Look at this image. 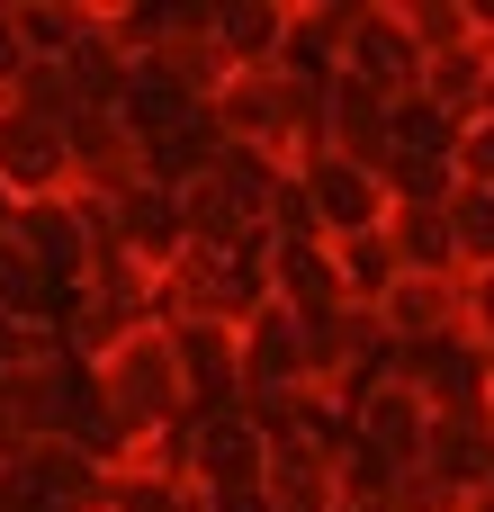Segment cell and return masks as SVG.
Returning <instances> with one entry per match:
<instances>
[{
	"label": "cell",
	"mask_w": 494,
	"mask_h": 512,
	"mask_svg": "<svg viewBox=\"0 0 494 512\" xmlns=\"http://www.w3.org/2000/svg\"><path fill=\"white\" fill-rule=\"evenodd\" d=\"M333 270H342V297H351V306H369V315H378V306H387V288L405 279V261H396L387 225H378V234H342V243H333Z\"/></svg>",
	"instance_id": "e0dca14e"
},
{
	"label": "cell",
	"mask_w": 494,
	"mask_h": 512,
	"mask_svg": "<svg viewBox=\"0 0 494 512\" xmlns=\"http://www.w3.org/2000/svg\"><path fill=\"white\" fill-rule=\"evenodd\" d=\"M468 342L494 351V279H468Z\"/></svg>",
	"instance_id": "603a6c76"
},
{
	"label": "cell",
	"mask_w": 494,
	"mask_h": 512,
	"mask_svg": "<svg viewBox=\"0 0 494 512\" xmlns=\"http://www.w3.org/2000/svg\"><path fill=\"white\" fill-rule=\"evenodd\" d=\"M423 45H414V27H405V9L396 0H360V18H351V36H342V81H360L369 99H387V108H414L423 99Z\"/></svg>",
	"instance_id": "7a4b0ae2"
},
{
	"label": "cell",
	"mask_w": 494,
	"mask_h": 512,
	"mask_svg": "<svg viewBox=\"0 0 494 512\" xmlns=\"http://www.w3.org/2000/svg\"><path fill=\"white\" fill-rule=\"evenodd\" d=\"M378 324H387V342H396V351L459 342V333H468V279H414V270H405V279L387 288Z\"/></svg>",
	"instance_id": "8fae6325"
},
{
	"label": "cell",
	"mask_w": 494,
	"mask_h": 512,
	"mask_svg": "<svg viewBox=\"0 0 494 512\" xmlns=\"http://www.w3.org/2000/svg\"><path fill=\"white\" fill-rule=\"evenodd\" d=\"M261 486H270V512H333L342 504V423L270 441V477Z\"/></svg>",
	"instance_id": "ba28073f"
},
{
	"label": "cell",
	"mask_w": 494,
	"mask_h": 512,
	"mask_svg": "<svg viewBox=\"0 0 494 512\" xmlns=\"http://www.w3.org/2000/svg\"><path fill=\"white\" fill-rule=\"evenodd\" d=\"M450 243H459V270L494 279V189H450Z\"/></svg>",
	"instance_id": "ac0fdd59"
},
{
	"label": "cell",
	"mask_w": 494,
	"mask_h": 512,
	"mask_svg": "<svg viewBox=\"0 0 494 512\" xmlns=\"http://www.w3.org/2000/svg\"><path fill=\"white\" fill-rule=\"evenodd\" d=\"M171 360H180L189 414H234L243 405V333L234 324H171Z\"/></svg>",
	"instance_id": "30bf717a"
},
{
	"label": "cell",
	"mask_w": 494,
	"mask_h": 512,
	"mask_svg": "<svg viewBox=\"0 0 494 512\" xmlns=\"http://www.w3.org/2000/svg\"><path fill=\"white\" fill-rule=\"evenodd\" d=\"M297 207H306V225H315L324 243L378 234V225H387V180H378L369 162H351V153H306V162H297Z\"/></svg>",
	"instance_id": "277c9868"
},
{
	"label": "cell",
	"mask_w": 494,
	"mask_h": 512,
	"mask_svg": "<svg viewBox=\"0 0 494 512\" xmlns=\"http://www.w3.org/2000/svg\"><path fill=\"white\" fill-rule=\"evenodd\" d=\"M486 432H494V405H486Z\"/></svg>",
	"instance_id": "484cf974"
},
{
	"label": "cell",
	"mask_w": 494,
	"mask_h": 512,
	"mask_svg": "<svg viewBox=\"0 0 494 512\" xmlns=\"http://www.w3.org/2000/svg\"><path fill=\"white\" fill-rule=\"evenodd\" d=\"M387 243L414 279H468L459 243H450V207H387Z\"/></svg>",
	"instance_id": "2e32d148"
},
{
	"label": "cell",
	"mask_w": 494,
	"mask_h": 512,
	"mask_svg": "<svg viewBox=\"0 0 494 512\" xmlns=\"http://www.w3.org/2000/svg\"><path fill=\"white\" fill-rule=\"evenodd\" d=\"M18 252H27L63 297H81L90 261L108 252V207H99V198H36V207H18Z\"/></svg>",
	"instance_id": "3957f363"
},
{
	"label": "cell",
	"mask_w": 494,
	"mask_h": 512,
	"mask_svg": "<svg viewBox=\"0 0 494 512\" xmlns=\"http://www.w3.org/2000/svg\"><path fill=\"white\" fill-rule=\"evenodd\" d=\"M207 36L234 72H270L288 45V0H207Z\"/></svg>",
	"instance_id": "4fadbf2b"
},
{
	"label": "cell",
	"mask_w": 494,
	"mask_h": 512,
	"mask_svg": "<svg viewBox=\"0 0 494 512\" xmlns=\"http://www.w3.org/2000/svg\"><path fill=\"white\" fill-rule=\"evenodd\" d=\"M450 162H459V180H468V189H494V117H468V126H459Z\"/></svg>",
	"instance_id": "44dd1931"
},
{
	"label": "cell",
	"mask_w": 494,
	"mask_h": 512,
	"mask_svg": "<svg viewBox=\"0 0 494 512\" xmlns=\"http://www.w3.org/2000/svg\"><path fill=\"white\" fill-rule=\"evenodd\" d=\"M108 234H117V252H126L135 270H153V279H162V270L189 252V216H180V189L144 180V189L108 198Z\"/></svg>",
	"instance_id": "9c48e42d"
},
{
	"label": "cell",
	"mask_w": 494,
	"mask_h": 512,
	"mask_svg": "<svg viewBox=\"0 0 494 512\" xmlns=\"http://www.w3.org/2000/svg\"><path fill=\"white\" fill-rule=\"evenodd\" d=\"M360 0H288V45H279V72L297 81H333L342 72V36H351Z\"/></svg>",
	"instance_id": "5bb4252c"
},
{
	"label": "cell",
	"mask_w": 494,
	"mask_h": 512,
	"mask_svg": "<svg viewBox=\"0 0 494 512\" xmlns=\"http://www.w3.org/2000/svg\"><path fill=\"white\" fill-rule=\"evenodd\" d=\"M486 117H494V72H486Z\"/></svg>",
	"instance_id": "d4e9b609"
},
{
	"label": "cell",
	"mask_w": 494,
	"mask_h": 512,
	"mask_svg": "<svg viewBox=\"0 0 494 512\" xmlns=\"http://www.w3.org/2000/svg\"><path fill=\"white\" fill-rule=\"evenodd\" d=\"M396 9H405V27H414L423 54H459V45H477V9H459V0H396Z\"/></svg>",
	"instance_id": "d6986e66"
},
{
	"label": "cell",
	"mask_w": 494,
	"mask_h": 512,
	"mask_svg": "<svg viewBox=\"0 0 494 512\" xmlns=\"http://www.w3.org/2000/svg\"><path fill=\"white\" fill-rule=\"evenodd\" d=\"M378 180H387V207H450L459 162H450V144H387Z\"/></svg>",
	"instance_id": "9a60e30c"
},
{
	"label": "cell",
	"mask_w": 494,
	"mask_h": 512,
	"mask_svg": "<svg viewBox=\"0 0 494 512\" xmlns=\"http://www.w3.org/2000/svg\"><path fill=\"white\" fill-rule=\"evenodd\" d=\"M18 108H36V117H54V126H72L81 117V81H72V63H27V81L9 90Z\"/></svg>",
	"instance_id": "ffe728a7"
},
{
	"label": "cell",
	"mask_w": 494,
	"mask_h": 512,
	"mask_svg": "<svg viewBox=\"0 0 494 512\" xmlns=\"http://www.w3.org/2000/svg\"><path fill=\"white\" fill-rule=\"evenodd\" d=\"M27 63H36V45H27V18H18V0H0V99L27 81Z\"/></svg>",
	"instance_id": "7402d4cb"
},
{
	"label": "cell",
	"mask_w": 494,
	"mask_h": 512,
	"mask_svg": "<svg viewBox=\"0 0 494 512\" xmlns=\"http://www.w3.org/2000/svg\"><path fill=\"white\" fill-rule=\"evenodd\" d=\"M333 512H387V504H360V495H342V504H333Z\"/></svg>",
	"instance_id": "cb8c5ba5"
},
{
	"label": "cell",
	"mask_w": 494,
	"mask_h": 512,
	"mask_svg": "<svg viewBox=\"0 0 494 512\" xmlns=\"http://www.w3.org/2000/svg\"><path fill=\"white\" fill-rule=\"evenodd\" d=\"M207 117H216V135L225 144H243V153H270V162H306V153H324V81H297V72H234L216 99H207Z\"/></svg>",
	"instance_id": "6da1fadb"
},
{
	"label": "cell",
	"mask_w": 494,
	"mask_h": 512,
	"mask_svg": "<svg viewBox=\"0 0 494 512\" xmlns=\"http://www.w3.org/2000/svg\"><path fill=\"white\" fill-rule=\"evenodd\" d=\"M279 396H315V369H306V324L270 297L243 324V405H279Z\"/></svg>",
	"instance_id": "52a82bcc"
},
{
	"label": "cell",
	"mask_w": 494,
	"mask_h": 512,
	"mask_svg": "<svg viewBox=\"0 0 494 512\" xmlns=\"http://www.w3.org/2000/svg\"><path fill=\"white\" fill-rule=\"evenodd\" d=\"M153 180V162H144V135H135V117L126 108H81L72 117V198H126V189H144Z\"/></svg>",
	"instance_id": "8992f818"
},
{
	"label": "cell",
	"mask_w": 494,
	"mask_h": 512,
	"mask_svg": "<svg viewBox=\"0 0 494 512\" xmlns=\"http://www.w3.org/2000/svg\"><path fill=\"white\" fill-rule=\"evenodd\" d=\"M0 189H9L18 207L72 198V126H54V117L0 99Z\"/></svg>",
	"instance_id": "5b68a950"
},
{
	"label": "cell",
	"mask_w": 494,
	"mask_h": 512,
	"mask_svg": "<svg viewBox=\"0 0 494 512\" xmlns=\"http://www.w3.org/2000/svg\"><path fill=\"white\" fill-rule=\"evenodd\" d=\"M414 468H423L432 486H450L459 504H477V495L494 486V432H486V414H432Z\"/></svg>",
	"instance_id": "7c38bea8"
}]
</instances>
